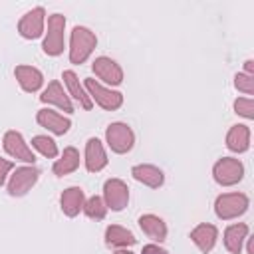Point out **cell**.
I'll list each match as a JSON object with an SVG mask.
<instances>
[{
	"label": "cell",
	"instance_id": "7a4b0ae2",
	"mask_svg": "<svg viewBox=\"0 0 254 254\" xmlns=\"http://www.w3.org/2000/svg\"><path fill=\"white\" fill-rule=\"evenodd\" d=\"M65 79H67V83H69V87H71V91H73V95L77 97V99H81L83 103H85V107H89V101L83 97V93H81V89L77 87V83L73 81L75 77H73V73H65Z\"/></svg>",
	"mask_w": 254,
	"mask_h": 254
},
{
	"label": "cell",
	"instance_id": "6da1fadb",
	"mask_svg": "<svg viewBox=\"0 0 254 254\" xmlns=\"http://www.w3.org/2000/svg\"><path fill=\"white\" fill-rule=\"evenodd\" d=\"M34 181H36V171H26V177H22V171H18V177H14L10 190L14 194H20V192H24L26 185L28 183H34Z\"/></svg>",
	"mask_w": 254,
	"mask_h": 254
},
{
	"label": "cell",
	"instance_id": "3957f363",
	"mask_svg": "<svg viewBox=\"0 0 254 254\" xmlns=\"http://www.w3.org/2000/svg\"><path fill=\"white\" fill-rule=\"evenodd\" d=\"M36 145H38V147H42V151H44V153H48V155H54V153H56V149H54V145H52V141H50V139L38 137V139H36Z\"/></svg>",
	"mask_w": 254,
	"mask_h": 254
}]
</instances>
